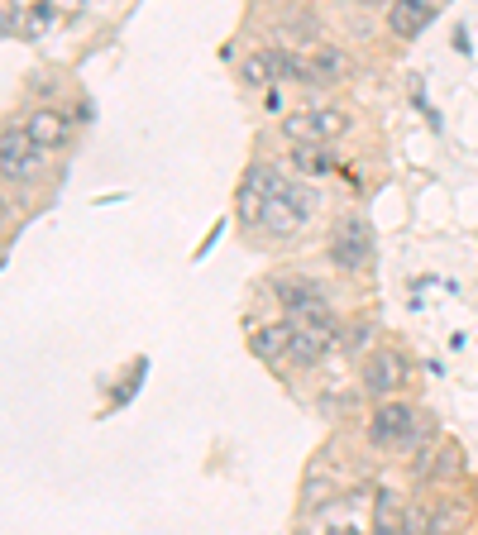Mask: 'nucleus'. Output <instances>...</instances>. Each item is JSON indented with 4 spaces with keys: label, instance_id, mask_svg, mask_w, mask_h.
<instances>
[{
    "label": "nucleus",
    "instance_id": "f257e3e1",
    "mask_svg": "<svg viewBox=\"0 0 478 535\" xmlns=\"http://www.w3.org/2000/svg\"><path fill=\"white\" fill-rule=\"evenodd\" d=\"M311 211H316V192L311 187H297V182H287V187H278L273 192V201H268V211H263V230L268 235H297L306 220H311Z\"/></svg>",
    "mask_w": 478,
    "mask_h": 535
},
{
    "label": "nucleus",
    "instance_id": "f03ea898",
    "mask_svg": "<svg viewBox=\"0 0 478 535\" xmlns=\"http://www.w3.org/2000/svg\"><path fill=\"white\" fill-rule=\"evenodd\" d=\"M345 129H349L345 110H297V115L283 120V134L297 149H330Z\"/></svg>",
    "mask_w": 478,
    "mask_h": 535
},
{
    "label": "nucleus",
    "instance_id": "7ed1b4c3",
    "mask_svg": "<svg viewBox=\"0 0 478 535\" xmlns=\"http://www.w3.org/2000/svg\"><path fill=\"white\" fill-rule=\"evenodd\" d=\"M278 187H283L278 172L268 168V163H254V168L244 172V182H239V192H235V215L244 225H263V211H268V201H273Z\"/></svg>",
    "mask_w": 478,
    "mask_h": 535
},
{
    "label": "nucleus",
    "instance_id": "20e7f679",
    "mask_svg": "<svg viewBox=\"0 0 478 535\" xmlns=\"http://www.w3.org/2000/svg\"><path fill=\"white\" fill-rule=\"evenodd\" d=\"M330 344H335V316H330V306L292 321V359H297V364H316Z\"/></svg>",
    "mask_w": 478,
    "mask_h": 535
},
{
    "label": "nucleus",
    "instance_id": "39448f33",
    "mask_svg": "<svg viewBox=\"0 0 478 535\" xmlns=\"http://www.w3.org/2000/svg\"><path fill=\"white\" fill-rule=\"evenodd\" d=\"M369 440L383 445V450H402L416 440V411L407 402H383L369 421Z\"/></svg>",
    "mask_w": 478,
    "mask_h": 535
},
{
    "label": "nucleus",
    "instance_id": "423d86ee",
    "mask_svg": "<svg viewBox=\"0 0 478 535\" xmlns=\"http://www.w3.org/2000/svg\"><path fill=\"white\" fill-rule=\"evenodd\" d=\"M330 263L345 268V273H359V268L369 263V225H364L359 215H349V220L335 225V235H330Z\"/></svg>",
    "mask_w": 478,
    "mask_h": 535
},
{
    "label": "nucleus",
    "instance_id": "0eeeda50",
    "mask_svg": "<svg viewBox=\"0 0 478 535\" xmlns=\"http://www.w3.org/2000/svg\"><path fill=\"white\" fill-rule=\"evenodd\" d=\"M364 387H369L373 397L402 392L407 387V359L397 349H373L369 359H364Z\"/></svg>",
    "mask_w": 478,
    "mask_h": 535
},
{
    "label": "nucleus",
    "instance_id": "6e6552de",
    "mask_svg": "<svg viewBox=\"0 0 478 535\" xmlns=\"http://www.w3.org/2000/svg\"><path fill=\"white\" fill-rule=\"evenodd\" d=\"M39 163H44V158L29 144V134L5 125V134H0V172H5V187H15V177H29Z\"/></svg>",
    "mask_w": 478,
    "mask_h": 535
},
{
    "label": "nucleus",
    "instance_id": "1a4fd4ad",
    "mask_svg": "<svg viewBox=\"0 0 478 535\" xmlns=\"http://www.w3.org/2000/svg\"><path fill=\"white\" fill-rule=\"evenodd\" d=\"M273 297L283 301L287 321H297V316H311V311H321V306H326L321 287H316V282H302V278H273Z\"/></svg>",
    "mask_w": 478,
    "mask_h": 535
},
{
    "label": "nucleus",
    "instance_id": "9d476101",
    "mask_svg": "<svg viewBox=\"0 0 478 535\" xmlns=\"http://www.w3.org/2000/svg\"><path fill=\"white\" fill-rule=\"evenodd\" d=\"M24 134H29V144L39 153L58 149L67 139V115H58V110H34V115L24 120Z\"/></svg>",
    "mask_w": 478,
    "mask_h": 535
},
{
    "label": "nucleus",
    "instance_id": "9b49d317",
    "mask_svg": "<svg viewBox=\"0 0 478 535\" xmlns=\"http://www.w3.org/2000/svg\"><path fill=\"white\" fill-rule=\"evenodd\" d=\"M431 20H435L431 0H402V5H388V29H392V34H402V39L421 34Z\"/></svg>",
    "mask_w": 478,
    "mask_h": 535
},
{
    "label": "nucleus",
    "instance_id": "f8f14e48",
    "mask_svg": "<svg viewBox=\"0 0 478 535\" xmlns=\"http://www.w3.org/2000/svg\"><path fill=\"white\" fill-rule=\"evenodd\" d=\"M349 77V53L345 48H335V43H326V48H316L311 53V86H335Z\"/></svg>",
    "mask_w": 478,
    "mask_h": 535
},
{
    "label": "nucleus",
    "instance_id": "ddd939ff",
    "mask_svg": "<svg viewBox=\"0 0 478 535\" xmlns=\"http://www.w3.org/2000/svg\"><path fill=\"white\" fill-rule=\"evenodd\" d=\"M249 349L259 354L263 364H273V359H283V354H292V321L259 325V330H254V340H249Z\"/></svg>",
    "mask_w": 478,
    "mask_h": 535
},
{
    "label": "nucleus",
    "instance_id": "4468645a",
    "mask_svg": "<svg viewBox=\"0 0 478 535\" xmlns=\"http://www.w3.org/2000/svg\"><path fill=\"white\" fill-rule=\"evenodd\" d=\"M402 526H407L402 497L392 488H378V497H373V535H402Z\"/></svg>",
    "mask_w": 478,
    "mask_h": 535
},
{
    "label": "nucleus",
    "instance_id": "2eb2a0df",
    "mask_svg": "<svg viewBox=\"0 0 478 535\" xmlns=\"http://www.w3.org/2000/svg\"><path fill=\"white\" fill-rule=\"evenodd\" d=\"M268 58H273V77H278V82H302V86H311V58L292 53V48H268Z\"/></svg>",
    "mask_w": 478,
    "mask_h": 535
},
{
    "label": "nucleus",
    "instance_id": "dca6fc26",
    "mask_svg": "<svg viewBox=\"0 0 478 535\" xmlns=\"http://www.w3.org/2000/svg\"><path fill=\"white\" fill-rule=\"evenodd\" d=\"M239 82L249 86V91H263L268 82H278V77H273V58H268V53H249L244 67H239Z\"/></svg>",
    "mask_w": 478,
    "mask_h": 535
},
{
    "label": "nucleus",
    "instance_id": "f3484780",
    "mask_svg": "<svg viewBox=\"0 0 478 535\" xmlns=\"http://www.w3.org/2000/svg\"><path fill=\"white\" fill-rule=\"evenodd\" d=\"M292 168L297 172H330L335 168V153L330 149H297L292 153Z\"/></svg>",
    "mask_w": 478,
    "mask_h": 535
},
{
    "label": "nucleus",
    "instance_id": "a211bd4d",
    "mask_svg": "<svg viewBox=\"0 0 478 535\" xmlns=\"http://www.w3.org/2000/svg\"><path fill=\"white\" fill-rule=\"evenodd\" d=\"M402 535H431V512L426 507H407V526Z\"/></svg>",
    "mask_w": 478,
    "mask_h": 535
},
{
    "label": "nucleus",
    "instance_id": "6ab92c4d",
    "mask_svg": "<svg viewBox=\"0 0 478 535\" xmlns=\"http://www.w3.org/2000/svg\"><path fill=\"white\" fill-rule=\"evenodd\" d=\"M321 535H354V531H349V526H326Z\"/></svg>",
    "mask_w": 478,
    "mask_h": 535
}]
</instances>
